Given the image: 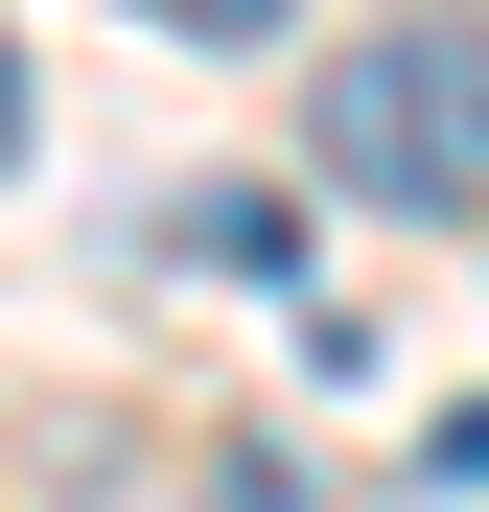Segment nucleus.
I'll return each instance as SVG.
<instances>
[{
	"label": "nucleus",
	"mask_w": 489,
	"mask_h": 512,
	"mask_svg": "<svg viewBox=\"0 0 489 512\" xmlns=\"http://www.w3.org/2000/svg\"><path fill=\"white\" fill-rule=\"evenodd\" d=\"M303 163L350 210H489V24H373V47H326L303 70Z\"/></svg>",
	"instance_id": "obj_1"
},
{
	"label": "nucleus",
	"mask_w": 489,
	"mask_h": 512,
	"mask_svg": "<svg viewBox=\"0 0 489 512\" xmlns=\"http://www.w3.org/2000/svg\"><path fill=\"white\" fill-rule=\"evenodd\" d=\"M163 47H280V0H140Z\"/></svg>",
	"instance_id": "obj_2"
},
{
	"label": "nucleus",
	"mask_w": 489,
	"mask_h": 512,
	"mask_svg": "<svg viewBox=\"0 0 489 512\" xmlns=\"http://www.w3.org/2000/svg\"><path fill=\"white\" fill-rule=\"evenodd\" d=\"M443 489H489V396H466V419H443Z\"/></svg>",
	"instance_id": "obj_3"
}]
</instances>
